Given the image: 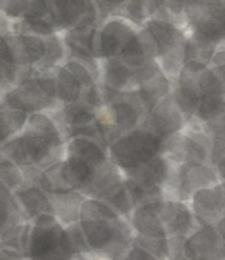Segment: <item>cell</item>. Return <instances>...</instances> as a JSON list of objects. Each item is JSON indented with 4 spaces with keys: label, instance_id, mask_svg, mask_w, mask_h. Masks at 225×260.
<instances>
[{
    "label": "cell",
    "instance_id": "cell-16",
    "mask_svg": "<svg viewBox=\"0 0 225 260\" xmlns=\"http://www.w3.org/2000/svg\"><path fill=\"white\" fill-rule=\"evenodd\" d=\"M28 222L17 205L13 191L0 182V234L15 224Z\"/></svg>",
    "mask_w": 225,
    "mask_h": 260
},
{
    "label": "cell",
    "instance_id": "cell-9",
    "mask_svg": "<svg viewBox=\"0 0 225 260\" xmlns=\"http://www.w3.org/2000/svg\"><path fill=\"white\" fill-rule=\"evenodd\" d=\"M186 125V120L182 112L176 107L171 92L167 94L157 103L152 111L144 118L138 127L152 132L161 140L169 138L170 135L182 131Z\"/></svg>",
    "mask_w": 225,
    "mask_h": 260
},
{
    "label": "cell",
    "instance_id": "cell-18",
    "mask_svg": "<svg viewBox=\"0 0 225 260\" xmlns=\"http://www.w3.org/2000/svg\"><path fill=\"white\" fill-rule=\"evenodd\" d=\"M30 0H0V15L8 21H19L25 13Z\"/></svg>",
    "mask_w": 225,
    "mask_h": 260
},
{
    "label": "cell",
    "instance_id": "cell-17",
    "mask_svg": "<svg viewBox=\"0 0 225 260\" xmlns=\"http://www.w3.org/2000/svg\"><path fill=\"white\" fill-rule=\"evenodd\" d=\"M28 115L6 105L0 106V145L17 135L26 123Z\"/></svg>",
    "mask_w": 225,
    "mask_h": 260
},
{
    "label": "cell",
    "instance_id": "cell-10",
    "mask_svg": "<svg viewBox=\"0 0 225 260\" xmlns=\"http://www.w3.org/2000/svg\"><path fill=\"white\" fill-rule=\"evenodd\" d=\"M3 37L13 66L34 68L45 56V37L26 33H7Z\"/></svg>",
    "mask_w": 225,
    "mask_h": 260
},
{
    "label": "cell",
    "instance_id": "cell-5",
    "mask_svg": "<svg viewBox=\"0 0 225 260\" xmlns=\"http://www.w3.org/2000/svg\"><path fill=\"white\" fill-rule=\"evenodd\" d=\"M190 29L215 44L224 41V0H183Z\"/></svg>",
    "mask_w": 225,
    "mask_h": 260
},
{
    "label": "cell",
    "instance_id": "cell-1",
    "mask_svg": "<svg viewBox=\"0 0 225 260\" xmlns=\"http://www.w3.org/2000/svg\"><path fill=\"white\" fill-rule=\"evenodd\" d=\"M78 223L91 259H118L133 243L129 221L100 200L86 198L82 202Z\"/></svg>",
    "mask_w": 225,
    "mask_h": 260
},
{
    "label": "cell",
    "instance_id": "cell-7",
    "mask_svg": "<svg viewBox=\"0 0 225 260\" xmlns=\"http://www.w3.org/2000/svg\"><path fill=\"white\" fill-rule=\"evenodd\" d=\"M3 105L26 115L34 112H50L61 107L56 98L49 96L41 90L33 76L23 79L8 90L4 95Z\"/></svg>",
    "mask_w": 225,
    "mask_h": 260
},
{
    "label": "cell",
    "instance_id": "cell-4",
    "mask_svg": "<svg viewBox=\"0 0 225 260\" xmlns=\"http://www.w3.org/2000/svg\"><path fill=\"white\" fill-rule=\"evenodd\" d=\"M161 149L162 140L160 138L137 127L108 145L107 155L124 175L161 156Z\"/></svg>",
    "mask_w": 225,
    "mask_h": 260
},
{
    "label": "cell",
    "instance_id": "cell-14",
    "mask_svg": "<svg viewBox=\"0 0 225 260\" xmlns=\"http://www.w3.org/2000/svg\"><path fill=\"white\" fill-rule=\"evenodd\" d=\"M49 198L53 214L63 228L78 223L82 202L86 200L85 196L77 190H58L50 193Z\"/></svg>",
    "mask_w": 225,
    "mask_h": 260
},
{
    "label": "cell",
    "instance_id": "cell-2",
    "mask_svg": "<svg viewBox=\"0 0 225 260\" xmlns=\"http://www.w3.org/2000/svg\"><path fill=\"white\" fill-rule=\"evenodd\" d=\"M78 257L66 228L54 215L41 214L30 221L25 260H75Z\"/></svg>",
    "mask_w": 225,
    "mask_h": 260
},
{
    "label": "cell",
    "instance_id": "cell-12",
    "mask_svg": "<svg viewBox=\"0 0 225 260\" xmlns=\"http://www.w3.org/2000/svg\"><path fill=\"white\" fill-rule=\"evenodd\" d=\"M191 211L199 226H216L224 219L222 182L196 191L191 197Z\"/></svg>",
    "mask_w": 225,
    "mask_h": 260
},
{
    "label": "cell",
    "instance_id": "cell-19",
    "mask_svg": "<svg viewBox=\"0 0 225 260\" xmlns=\"http://www.w3.org/2000/svg\"><path fill=\"white\" fill-rule=\"evenodd\" d=\"M98 7L100 21H104L108 17L121 16L128 0H94Z\"/></svg>",
    "mask_w": 225,
    "mask_h": 260
},
{
    "label": "cell",
    "instance_id": "cell-3",
    "mask_svg": "<svg viewBox=\"0 0 225 260\" xmlns=\"http://www.w3.org/2000/svg\"><path fill=\"white\" fill-rule=\"evenodd\" d=\"M156 46V62L167 78L173 82L178 78L186 62L187 33L175 24L162 19H149L144 24Z\"/></svg>",
    "mask_w": 225,
    "mask_h": 260
},
{
    "label": "cell",
    "instance_id": "cell-11",
    "mask_svg": "<svg viewBox=\"0 0 225 260\" xmlns=\"http://www.w3.org/2000/svg\"><path fill=\"white\" fill-rule=\"evenodd\" d=\"M178 176V197L179 201L187 202L196 191L211 188L222 182L217 176V171L212 165L180 164L176 168Z\"/></svg>",
    "mask_w": 225,
    "mask_h": 260
},
{
    "label": "cell",
    "instance_id": "cell-22",
    "mask_svg": "<svg viewBox=\"0 0 225 260\" xmlns=\"http://www.w3.org/2000/svg\"><path fill=\"white\" fill-rule=\"evenodd\" d=\"M75 260H95V259H91V257H85V256H81V257H78V259H75Z\"/></svg>",
    "mask_w": 225,
    "mask_h": 260
},
{
    "label": "cell",
    "instance_id": "cell-8",
    "mask_svg": "<svg viewBox=\"0 0 225 260\" xmlns=\"http://www.w3.org/2000/svg\"><path fill=\"white\" fill-rule=\"evenodd\" d=\"M52 3L61 32L98 26L101 23L94 0H52Z\"/></svg>",
    "mask_w": 225,
    "mask_h": 260
},
{
    "label": "cell",
    "instance_id": "cell-15",
    "mask_svg": "<svg viewBox=\"0 0 225 260\" xmlns=\"http://www.w3.org/2000/svg\"><path fill=\"white\" fill-rule=\"evenodd\" d=\"M53 77L56 81V98L59 105L67 106L81 102L86 89L72 74L63 66H58L53 73Z\"/></svg>",
    "mask_w": 225,
    "mask_h": 260
},
{
    "label": "cell",
    "instance_id": "cell-6",
    "mask_svg": "<svg viewBox=\"0 0 225 260\" xmlns=\"http://www.w3.org/2000/svg\"><path fill=\"white\" fill-rule=\"evenodd\" d=\"M183 251L189 260H224V219L216 226H198L184 237Z\"/></svg>",
    "mask_w": 225,
    "mask_h": 260
},
{
    "label": "cell",
    "instance_id": "cell-13",
    "mask_svg": "<svg viewBox=\"0 0 225 260\" xmlns=\"http://www.w3.org/2000/svg\"><path fill=\"white\" fill-rule=\"evenodd\" d=\"M13 196L24 218L28 222L32 221L37 215L53 214L49 194L37 185L23 186L16 191H13Z\"/></svg>",
    "mask_w": 225,
    "mask_h": 260
},
{
    "label": "cell",
    "instance_id": "cell-21",
    "mask_svg": "<svg viewBox=\"0 0 225 260\" xmlns=\"http://www.w3.org/2000/svg\"><path fill=\"white\" fill-rule=\"evenodd\" d=\"M0 260H25V259L15 256V255H11L8 254V252H4V251H0Z\"/></svg>",
    "mask_w": 225,
    "mask_h": 260
},
{
    "label": "cell",
    "instance_id": "cell-20",
    "mask_svg": "<svg viewBox=\"0 0 225 260\" xmlns=\"http://www.w3.org/2000/svg\"><path fill=\"white\" fill-rule=\"evenodd\" d=\"M115 260H161L156 256V255L150 254L146 250L137 246L136 243H132L131 247L125 251L124 254L119 256Z\"/></svg>",
    "mask_w": 225,
    "mask_h": 260
}]
</instances>
